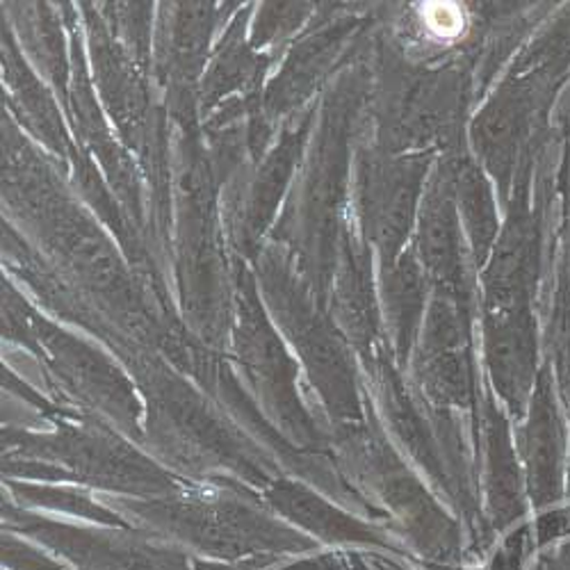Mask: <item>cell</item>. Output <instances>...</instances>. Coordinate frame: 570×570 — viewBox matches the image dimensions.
<instances>
[{
	"instance_id": "7a4b0ae2",
	"label": "cell",
	"mask_w": 570,
	"mask_h": 570,
	"mask_svg": "<svg viewBox=\"0 0 570 570\" xmlns=\"http://www.w3.org/2000/svg\"><path fill=\"white\" fill-rule=\"evenodd\" d=\"M463 187V206L468 213V222L472 226L474 237H478V245L487 247L495 233V219L487 187L478 176H465Z\"/></svg>"
},
{
	"instance_id": "6da1fadb",
	"label": "cell",
	"mask_w": 570,
	"mask_h": 570,
	"mask_svg": "<svg viewBox=\"0 0 570 570\" xmlns=\"http://www.w3.org/2000/svg\"><path fill=\"white\" fill-rule=\"evenodd\" d=\"M422 254L441 276L454 278L456 263V233L448 202H439L430 208L422 226Z\"/></svg>"
}]
</instances>
